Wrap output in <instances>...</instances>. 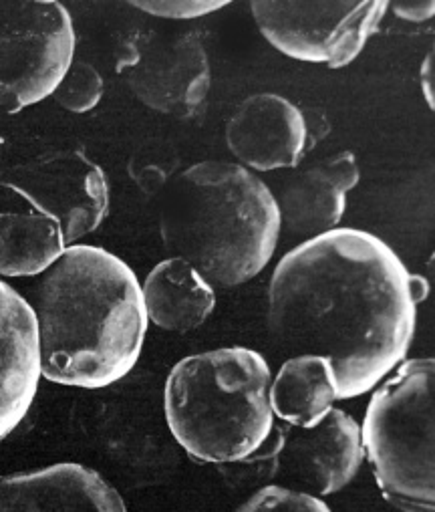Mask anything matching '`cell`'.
Wrapping results in <instances>:
<instances>
[{
	"label": "cell",
	"instance_id": "cell-1",
	"mask_svg": "<svg viewBox=\"0 0 435 512\" xmlns=\"http://www.w3.org/2000/svg\"><path fill=\"white\" fill-rule=\"evenodd\" d=\"M411 273L379 236L335 228L288 250L266 291V329L293 355L329 361L337 400L375 390L415 335Z\"/></svg>",
	"mask_w": 435,
	"mask_h": 512
},
{
	"label": "cell",
	"instance_id": "cell-2",
	"mask_svg": "<svg viewBox=\"0 0 435 512\" xmlns=\"http://www.w3.org/2000/svg\"><path fill=\"white\" fill-rule=\"evenodd\" d=\"M33 313L41 377L83 390L121 381L137 365L150 325L131 267L91 244L65 248L39 283Z\"/></svg>",
	"mask_w": 435,
	"mask_h": 512
},
{
	"label": "cell",
	"instance_id": "cell-3",
	"mask_svg": "<svg viewBox=\"0 0 435 512\" xmlns=\"http://www.w3.org/2000/svg\"><path fill=\"white\" fill-rule=\"evenodd\" d=\"M280 230L276 196L236 162H198L162 192L164 248L212 289H236L258 277L272 261Z\"/></svg>",
	"mask_w": 435,
	"mask_h": 512
},
{
	"label": "cell",
	"instance_id": "cell-4",
	"mask_svg": "<svg viewBox=\"0 0 435 512\" xmlns=\"http://www.w3.org/2000/svg\"><path fill=\"white\" fill-rule=\"evenodd\" d=\"M272 373L248 347H220L180 359L164 386L172 438L200 464H234L256 454L274 430Z\"/></svg>",
	"mask_w": 435,
	"mask_h": 512
},
{
	"label": "cell",
	"instance_id": "cell-5",
	"mask_svg": "<svg viewBox=\"0 0 435 512\" xmlns=\"http://www.w3.org/2000/svg\"><path fill=\"white\" fill-rule=\"evenodd\" d=\"M375 388L361 446L375 482L403 512H435V361L399 363Z\"/></svg>",
	"mask_w": 435,
	"mask_h": 512
},
{
	"label": "cell",
	"instance_id": "cell-6",
	"mask_svg": "<svg viewBox=\"0 0 435 512\" xmlns=\"http://www.w3.org/2000/svg\"><path fill=\"white\" fill-rule=\"evenodd\" d=\"M75 61V27L57 0L0 3V111L53 95Z\"/></svg>",
	"mask_w": 435,
	"mask_h": 512
},
{
	"label": "cell",
	"instance_id": "cell-7",
	"mask_svg": "<svg viewBox=\"0 0 435 512\" xmlns=\"http://www.w3.org/2000/svg\"><path fill=\"white\" fill-rule=\"evenodd\" d=\"M385 0H254L252 19L260 35L284 57L343 69L377 33Z\"/></svg>",
	"mask_w": 435,
	"mask_h": 512
},
{
	"label": "cell",
	"instance_id": "cell-8",
	"mask_svg": "<svg viewBox=\"0 0 435 512\" xmlns=\"http://www.w3.org/2000/svg\"><path fill=\"white\" fill-rule=\"evenodd\" d=\"M115 69L156 113L192 119L204 111L212 71L204 41L194 31H135L119 43Z\"/></svg>",
	"mask_w": 435,
	"mask_h": 512
},
{
	"label": "cell",
	"instance_id": "cell-9",
	"mask_svg": "<svg viewBox=\"0 0 435 512\" xmlns=\"http://www.w3.org/2000/svg\"><path fill=\"white\" fill-rule=\"evenodd\" d=\"M3 184L53 218L73 246L95 232L109 214V184L101 166L79 150H51L13 166Z\"/></svg>",
	"mask_w": 435,
	"mask_h": 512
},
{
	"label": "cell",
	"instance_id": "cell-10",
	"mask_svg": "<svg viewBox=\"0 0 435 512\" xmlns=\"http://www.w3.org/2000/svg\"><path fill=\"white\" fill-rule=\"evenodd\" d=\"M278 472L297 482L301 492L331 496L353 482L363 464L361 426L353 416L333 408L313 428H282Z\"/></svg>",
	"mask_w": 435,
	"mask_h": 512
},
{
	"label": "cell",
	"instance_id": "cell-11",
	"mask_svg": "<svg viewBox=\"0 0 435 512\" xmlns=\"http://www.w3.org/2000/svg\"><path fill=\"white\" fill-rule=\"evenodd\" d=\"M226 146L250 172L297 168L307 156L301 107L276 93L246 97L226 123Z\"/></svg>",
	"mask_w": 435,
	"mask_h": 512
},
{
	"label": "cell",
	"instance_id": "cell-12",
	"mask_svg": "<svg viewBox=\"0 0 435 512\" xmlns=\"http://www.w3.org/2000/svg\"><path fill=\"white\" fill-rule=\"evenodd\" d=\"M39 381L41 359L33 307L0 279V442L27 418Z\"/></svg>",
	"mask_w": 435,
	"mask_h": 512
},
{
	"label": "cell",
	"instance_id": "cell-13",
	"mask_svg": "<svg viewBox=\"0 0 435 512\" xmlns=\"http://www.w3.org/2000/svg\"><path fill=\"white\" fill-rule=\"evenodd\" d=\"M0 512H127L121 494L93 468L59 462L0 478Z\"/></svg>",
	"mask_w": 435,
	"mask_h": 512
},
{
	"label": "cell",
	"instance_id": "cell-14",
	"mask_svg": "<svg viewBox=\"0 0 435 512\" xmlns=\"http://www.w3.org/2000/svg\"><path fill=\"white\" fill-rule=\"evenodd\" d=\"M359 180L361 172L353 152H339L295 172L276 198L280 224L307 240L339 228L347 210V194Z\"/></svg>",
	"mask_w": 435,
	"mask_h": 512
},
{
	"label": "cell",
	"instance_id": "cell-15",
	"mask_svg": "<svg viewBox=\"0 0 435 512\" xmlns=\"http://www.w3.org/2000/svg\"><path fill=\"white\" fill-rule=\"evenodd\" d=\"M141 297L148 321L170 333L202 327L216 309V289L176 256L150 271L141 285Z\"/></svg>",
	"mask_w": 435,
	"mask_h": 512
},
{
	"label": "cell",
	"instance_id": "cell-16",
	"mask_svg": "<svg viewBox=\"0 0 435 512\" xmlns=\"http://www.w3.org/2000/svg\"><path fill=\"white\" fill-rule=\"evenodd\" d=\"M268 400L274 418L286 426L313 428L335 408L337 386L327 359L293 355L270 381Z\"/></svg>",
	"mask_w": 435,
	"mask_h": 512
},
{
	"label": "cell",
	"instance_id": "cell-17",
	"mask_svg": "<svg viewBox=\"0 0 435 512\" xmlns=\"http://www.w3.org/2000/svg\"><path fill=\"white\" fill-rule=\"evenodd\" d=\"M59 224L39 212L0 214V277L45 275L65 252Z\"/></svg>",
	"mask_w": 435,
	"mask_h": 512
},
{
	"label": "cell",
	"instance_id": "cell-18",
	"mask_svg": "<svg viewBox=\"0 0 435 512\" xmlns=\"http://www.w3.org/2000/svg\"><path fill=\"white\" fill-rule=\"evenodd\" d=\"M127 172L145 196H160L180 172L176 148L164 140L143 142L129 158Z\"/></svg>",
	"mask_w": 435,
	"mask_h": 512
},
{
	"label": "cell",
	"instance_id": "cell-19",
	"mask_svg": "<svg viewBox=\"0 0 435 512\" xmlns=\"http://www.w3.org/2000/svg\"><path fill=\"white\" fill-rule=\"evenodd\" d=\"M103 87V77L91 63L73 61L53 91V99L71 113H87L99 105Z\"/></svg>",
	"mask_w": 435,
	"mask_h": 512
},
{
	"label": "cell",
	"instance_id": "cell-20",
	"mask_svg": "<svg viewBox=\"0 0 435 512\" xmlns=\"http://www.w3.org/2000/svg\"><path fill=\"white\" fill-rule=\"evenodd\" d=\"M234 512H333L319 496L282 484H266Z\"/></svg>",
	"mask_w": 435,
	"mask_h": 512
},
{
	"label": "cell",
	"instance_id": "cell-21",
	"mask_svg": "<svg viewBox=\"0 0 435 512\" xmlns=\"http://www.w3.org/2000/svg\"><path fill=\"white\" fill-rule=\"evenodd\" d=\"M228 0H133L131 7L168 21H192L228 7Z\"/></svg>",
	"mask_w": 435,
	"mask_h": 512
},
{
	"label": "cell",
	"instance_id": "cell-22",
	"mask_svg": "<svg viewBox=\"0 0 435 512\" xmlns=\"http://www.w3.org/2000/svg\"><path fill=\"white\" fill-rule=\"evenodd\" d=\"M305 121V134H307V154L313 152L333 130L329 115L319 107H305L301 109Z\"/></svg>",
	"mask_w": 435,
	"mask_h": 512
},
{
	"label": "cell",
	"instance_id": "cell-23",
	"mask_svg": "<svg viewBox=\"0 0 435 512\" xmlns=\"http://www.w3.org/2000/svg\"><path fill=\"white\" fill-rule=\"evenodd\" d=\"M389 7L397 19L413 25L425 23L435 15L433 0H397V3H389Z\"/></svg>",
	"mask_w": 435,
	"mask_h": 512
},
{
	"label": "cell",
	"instance_id": "cell-24",
	"mask_svg": "<svg viewBox=\"0 0 435 512\" xmlns=\"http://www.w3.org/2000/svg\"><path fill=\"white\" fill-rule=\"evenodd\" d=\"M419 85L421 93L429 105V109H435V55L433 51L423 59L419 69Z\"/></svg>",
	"mask_w": 435,
	"mask_h": 512
},
{
	"label": "cell",
	"instance_id": "cell-25",
	"mask_svg": "<svg viewBox=\"0 0 435 512\" xmlns=\"http://www.w3.org/2000/svg\"><path fill=\"white\" fill-rule=\"evenodd\" d=\"M0 144H3V140H0Z\"/></svg>",
	"mask_w": 435,
	"mask_h": 512
}]
</instances>
